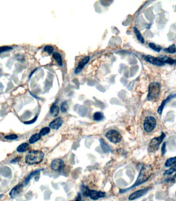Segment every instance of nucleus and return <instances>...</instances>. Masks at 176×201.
Instances as JSON below:
<instances>
[{"label":"nucleus","instance_id":"35","mask_svg":"<svg viewBox=\"0 0 176 201\" xmlns=\"http://www.w3.org/2000/svg\"><path fill=\"white\" fill-rule=\"evenodd\" d=\"M75 201H81V199H80V194H79L78 196H77V199H76Z\"/></svg>","mask_w":176,"mask_h":201},{"label":"nucleus","instance_id":"16","mask_svg":"<svg viewBox=\"0 0 176 201\" xmlns=\"http://www.w3.org/2000/svg\"><path fill=\"white\" fill-rule=\"evenodd\" d=\"M158 59L160 60L161 62H162L164 64H174L175 63V60H173L172 58L168 57V56H164V55H162L160 57H158Z\"/></svg>","mask_w":176,"mask_h":201},{"label":"nucleus","instance_id":"20","mask_svg":"<svg viewBox=\"0 0 176 201\" xmlns=\"http://www.w3.org/2000/svg\"><path fill=\"white\" fill-rule=\"evenodd\" d=\"M41 136L39 134H34L32 135L31 137L29 138L28 139V143L29 144H33L35 143H37L38 141L41 139Z\"/></svg>","mask_w":176,"mask_h":201},{"label":"nucleus","instance_id":"31","mask_svg":"<svg viewBox=\"0 0 176 201\" xmlns=\"http://www.w3.org/2000/svg\"><path fill=\"white\" fill-rule=\"evenodd\" d=\"M175 167H173V168H171V169H168V170H167L166 172L164 173V175L165 176H167V175H170V174H172L173 173L175 172Z\"/></svg>","mask_w":176,"mask_h":201},{"label":"nucleus","instance_id":"10","mask_svg":"<svg viewBox=\"0 0 176 201\" xmlns=\"http://www.w3.org/2000/svg\"><path fill=\"white\" fill-rule=\"evenodd\" d=\"M89 60H90V56H85V57H84L83 59H81L79 61L78 64H77V66L75 68V74H80V73L83 70V68L85 67V65L88 64Z\"/></svg>","mask_w":176,"mask_h":201},{"label":"nucleus","instance_id":"33","mask_svg":"<svg viewBox=\"0 0 176 201\" xmlns=\"http://www.w3.org/2000/svg\"><path fill=\"white\" fill-rule=\"evenodd\" d=\"M167 143H163L162 144V155H164V154L166 153V151H167Z\"/></svg>","mask_w":176,"mask_h":201},{"label":"nucleus","instance_id":"34","mask_svg":"<svg viewBox=\"0 0 176 201\" xmlns=\"http://www.w3.org/2000/svg\"><path fill=\"white\" fill-rule=\"evenodd\" d=\"M37 119H38V116H36V117H35V118H34V119H33V120H32V121H25V122H24V123H25V125L33 124V122H35V121H36V120H37Z\"/></svg>","mask_w":176,"mask_h":201},{"label":"nucleus","instance_id":"27","mask_svg":"<svg viewBox=\"0 0 176 201\" xmlns=\"http://www.w3.org/2000/svg\"><path fill=\"white\" fill-rule=\"evenodd\" d=\"M165 51L167 53H170V54H175V45L173 44L170 46L169 47L165 49Z\"/></svg>","mask_w":176,"mask_h":201},{"label":"nucleus","instance_id":"9","mask_svg":"<svg viewBox=\"0 0 176 201\" xmlns=\"http://www.w3.org/2000/svg\"><path fill=\"white\" fill-rule=\"evenodd\" d=\"M150 187H148V188H145V189H141V190H138V191H136V192H133L132 194L129 195V200H135L136 199L140 198V197H142L143 195H145L147 192L150 190Z\"/></svg>","mask_w":176,"mask_h":201},{"label":"nucleus","instance_id":"29","mask_svg":"<svg viewBox=\"0 0 176 201\" xmlns=\"http://www.w3.org/2000/svg\"><path fill=\"white\" fill-rule=\"evenodd\" d=\"M5 138L7 140H16L18 138V136L16 134H9V135H6Z\"/></svg>","mask_w":176,"mask_h":201},{"label":"nucleus","instance_id":"17","mask_svg":"<svg viewBox=\"0 0 176 201\" xmlns=\"http://www.w3.org/2000/svg\"><path fill=\"white\" fill-rule=\"evenodd\" d=\"M53 58H54V60H55V62L58 64V65H59V66H63V59H62V55H61L59 52H57V51H54Z\"/></svg>","mask_w":176,"mask_h":201},{"label":"nucleus","instance_id":"30","mask_svg":"<svg viewBox=\"0 0 176 201\" xmlns=\"http://www.w3.org/2000/svg\"><path fill=\"white\" fill-rule=\"evenodd\" d=\"M11 50H12V47H0V54L5 52V51H11Z\"/></svg>","mask_w":176,"mask_h":201},{"label":"nucleus","instance_id":"12","mask_svg":"<svg viewBox=\"0 0 176 201\" xmlns=\"http://www.w3.org/2000/svg\"><path fill=\"white\" fill-rule=\"evenodd\" d=\"M63 123V121L62 120V118L60 117H58V118H55L54 121H52L49 125V128L50 129H53V130H59L62 125Z\"/></svg>","mask_w":176,"mask_h":201},{"label":"nucleus","instance_id":"21","mask_svg":"<svg viewBox=\"0 0 176 201\" xmlns=\"http://www.w3.org/2000/svg\"><path fill=\"white\" fill-rule=\"evenodd\" d=\"M39 173H40V170H36V171H33V173H30V174H29V175H28V177L25 179V181H24V182H23V184H22L23 186H25L27 185L28 182H29V181L32 179V178H33V177L35 176V174Z\"/></svg>","mask_w":176,"mask_h":201},{"label":"nucleus","instance_id":"2","mask_svg":"<svg viewBox=\"0 0 176 201\" xmlns=\"http://www.w3.org/2000/svg\"><path fill=\"white\" fill-rule=\"evenodd\" d=\"M44 159V153L41 151H30L25 157V163L29 165H38Z\"/></svg>","mask_w":176,"mask_h":201},{"label":"nucleus","instance_id":"26","mask_svg":"<svg viewBox=\"0 0 176 201\" xmlns=\"http://www.w3.org/2000/svg\"><path fill=\"white\" fill-rule=\"evenodd\" d=\"M43 51L46 53H47L48 55H51L54 53V47L50 45H46L44 48H43Z\"/></svg>","mask_w":176,"mask_h":201},{"label":"nucleus","instance_id":"15","mask_svg":"<svg viewBox=\"0 0 176 201\" xmlns=\"http://www.w3.org/2000/svg\"><path fill=\"white\" fill-rule=\"evenodd\" d=\"M99 142H100L101 149H102V151H103L105 153H109V152H111V151H112V150H111V148H110V146H109V145H108V144L105 142L104 139L101 138L100 140H99Z\"/></svg>","mask_w":176,"mask_h":201},{"label":"nucleus","instance_id":"25","mask_svg":"<svg viewBox=\"0 0 176 201\" xmlns=\"http://www.w3.org/2000/svg\"><path fill=\"white\" fill-rule=\"evenodd\" d=\"M104 119V114L101 112H97L93 114V120L95 121H100Z\"/></svg>","mask_w":176,"mask_h":201},{"label":"nucleus","instance_id":"4","mask_svg":"<svg viewBox=\"0 0 176 201\" xmlns=\"http://www.w3.org/2000/svg\"><path fill=\"white\" fill-rule=\"evenodd\" d=\"M161 92V85L158 82H152L148 86V93L147 95L148 100H154L159 97Z\"/></svg>","mask_w":176,"mask_h":201},{"label":"nucleus","instance_id":"19","mask_svg":"<svg viewBox=\"0 0 176 201\" xmlns=\"http://www.w3.org/2000/svg\"><path fill=\"white\" fill-rule=\"evenodd\" d=\"M50 112L54 117H57V116L59 115V106L55 104V103H53L52 106L50 107Z\"/></svg>","mask_w":176,"mask_h":201},{"label":"nucleus","instance_id":"7","mask_svg":"<svg viewBox=\"0 0 176 201\" xmlns=\"http://www.w3.org/2000/svg\"><path fill=\"white\" fill-rule=\"evenodd\" d=\"M106 137L107 138L108 140L113 143H120V141L122 140V136L120 133L115 130H110L107 131Z\"/></svg>","mask_w":176,"mask_h":201},{"label":"nucleus","instance_id":"23","mask_svg":"<svg viewBox=\"0 0 176 201\" xmlns=\"http://www.w3.org/2000/svg\"><path fill=\"white\" fill-rule=\"evenodd\" d=\"M175 160L176 157H171V158H169L168 160H167L166 163H165V166L167 168H169V167H172V165H175Z\"/></svg>","mask_w":176,"mask_h":201},{"label":"nucleus","instance_id":"13","mask_svg":"<svg viewBox=\"0 0 176 201\" xmlns=\"http://www.w3.org/2000/svg\"><path fill=\"white\" fill-rule=\"evenodd\" d=\"M22 187H23V185H21V184H18V185H16V186H14L9 193L10 197H11L12 199L16 198V196L20 194V192H21Z\"/></svg>","mask_w":176,"mask_h":201},{"label":"nucleus","instance_id":"5","mask_svg":"<svg viewBox=\"0 0 176 201\" xmlns=\"http://www.w3.org/2000/svg\"><path fill=\"white\" fill-rule=\"evenodd\" d=\"M156 126H157V121L155 117L152 116L146 117V118L145 119L144 123H143V127H144L145 132L151 133L156 128Z\"/></svg>","mask_w":176,"mask_h":201},{"label":"nucleus","instance_id":"22","mask_svg":"<svg viewBox=\"0 0 176 201\" xmlns=\"http://www.w3.org/2000/svg\"><path fill=\"white\" fill-rule=\"evenodd\" d=\"M133 30H134V33H135V36H136V39H138V41L140 42L141 43H142V44H144V43H145V39L143 38V36H142V34H141V32H140L135 27L133 28Z\"/></svg>","mask_w":176,"mask_h":201},{"label":"nucleus","instance_id":"1","mask_svg":"<svg viewBox=\"0 0 176 201\" xmlns=\"http://www.w3.org/2000/svg\"><path fill=\"white\" fill-rule=\"evenodd\" d=\"M153 172H154V169H153L152 166L149 165H144L142 166L138 178L136 179L135 184L132 185L131 187H129L127 189H121L120 192V193H123V192H127L129 190H132V189L135 188V187L138 186L142 185L143 183L146 182L148 179L150 178V177L153 174Z\"/></svg>","mask_w":176,"mask_h":201},{"label":"nucleus","instance_id":"3","mask_svg":"<svg viewBox=\"0 0 176 201\" xmlns=\"http://www.w3.org/2000/svg\"><path fill=\"white\" fill-rule=\"evenodd\" d=\"M82 193L93 200H98L100 198H103L106 196V193L103 192H97L94 190H90L88 187H86L85 186H82L81 188Z\"/></svg>","mask_w":176,"mask_h":201},{"label":"nucleus","instance_id":"28","mask_svg":"<svg viewBox=\"0 0 176 201\" xmlns=\"http://www.w3.org/2000/svg\"><path fill=\"white\" fill-rule=\"evenodd\" d=\"M50 131V129L49 127H44L41 129V130H40V133L39 134L41 135V136H44V135H46L47 134H49Z\"/></svg>","mask_w":176,"mask_h":201},{"label":"nucleus","instance_id":"8","mask_svg":"<svg viewBox=\"0 0 176 201\" xmlns=\"http://www.w3.org/2000/svg\"><path fill=\"white\" fill-rule=\"evenodd\" d=\"M143 58H144V60L145 61H147V62L152 64H154L156 66H163V65H165L162 62H161L158 57H154V56H152V55H144Z\"/></svg>","mask_w":176,"mask_h":201},{"label":"nucleus","instance_id":"6","mask_svg":"<svg viewBox=\"0 0 176 201\" xmlns=\"http://www.w3.org/2000/svg\"><path fill=\"white\" fill-rule=\"evenodd\" d=\"M164 138H165V134L162 133L161 136L157 138H154L150 141V143L148 146V151L149 152H155L159 149V146L162 143Z\"/></svg>","mask_w":176,"mask_h":201},{"label":"nucleus","instance_id":"18","mask_svg":"<svg viewBox=\"0 0 176 201\" xmlns=\"http://www.w3.org/2000/svg\"><path fill=\"white\" fill-rule=\"evenodd\" d=\"M175 96V95L174 94L173 95H170V96H169V97H167V99H164L163 101H162V104H161V106H160V107H159V108H158V109H157V113H158L159 115H161V114L162 113V110H163L164 107H165V105L167 104V102H168V101H169V100H170V99H171V98H174Z\"/></svg>","mask_w":176,"mask_h":201},{"label":"nucleus","instance_id":"14","mask_svg":"<svg viewBox=\"0 0 176 201\" xmlns=\"http://www.w3.org/2000/svg\"><path fill=\"white\" fill-rule=\"evenodd\" d=\"M30 149V145L28 143H21L20 145L18 146V147L16 148V151L17 152L19 153H23V152H25Z\"/></svg>","mask_w":176,"mask_h":201},{"label":"nucleus","instance_id":"24","mask_svg":"<svg viewBox=\"0 0 176 201\" xmlns=\"http://www.w3.org/2000/svg\"><path fill=\"white\" fill-rule=\"evenodd\" d=\"M148 47L152 49V50H154V51H156V52H159L162 50V47L159 46V45H157L154 43V42H150L149 44H148Z\"/></svg>","mask_w":176,"mask_h":201},{"label":"nucleus","instance_id":"32","mask_svg":"<svg viewBox=\"0 0 176 201\" xmlns=\"http://www.w3.org/2000/svg\"><path fill=\"white\" fill-rule=\"evenodd\" d=\"M68 109V106H67V103L66 102H63L61 105V111L63 112H66Z\"/></svg>","mask_w":176,"mask_h":201},{"label":"nucleus","instance_id":"11","mask_svg":"<svg viewBox=\"0 0 176 201\" xmlns=\"http://www.w3.org/2000/svg\"><path fill=\"white\" fill-rule=\"evenodd\" d=\"M65 165L64 161L61 159H55L50 164V168L54 171H60Z\"/></svg>","mask_w":176,"mask_h":201}]
</instances>
